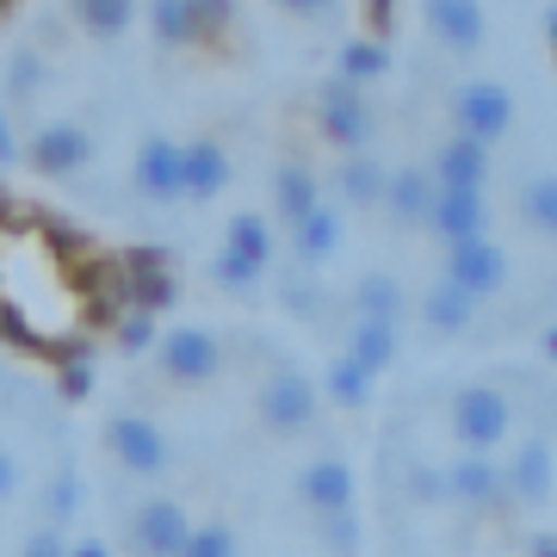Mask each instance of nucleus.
<instances>
[{"mask_svg":"<svg viewBox=\"0 0 557 557\" xmlns=\"http://www.w3.org/2000/svg\"><path fill=\"white\" fill-rule=\"evenodd\" d=\"M38 161H44V168H75V161H81V137L69 131V124L50 131V137L38 143Z\"/></svg>","mask_w":557,"mask_h":557,"instance_id":"f257e3e1","label":"nucleus"},{"mask_svg":"<svg viewBox=\"0 0 557 557\" xmlns=\"http://www.w3.org/2000/svg\"><path fill=\"white\" fill-rule=\"evenodd\" d=\"M7 483H13V465H7V458H0V490H7Z\"/></svg>","mask_w":557,"mask_h":557,"instance_id":"f03ea898","label":"nucleus"}]
</instances>
